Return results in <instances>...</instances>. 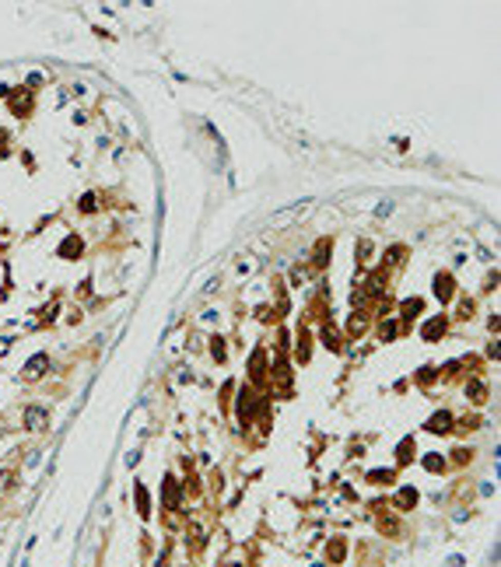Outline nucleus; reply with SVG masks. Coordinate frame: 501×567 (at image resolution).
Listing matches in <instances>:
<instances>
[{
  "mask_svg": "<svg viewBox=\"0 0 501 567\" xmlns=\"http://www.w3.org/2000/svg\"><path fill=\"white\" fill-rule=\"evenodd\" d=\"M441 466H445V462H441L438 455H424V470H431V473H441Z\"/></svg>",
  "mask_w": 501,
  "mask_h": 567,
  "instance_id": "nucleus-15",
  "label": "nucleus"
},
{
  "mask_svg": "<svg viewBox=\"0 0 501 567\" xmlns=\"http://www.w3.org/2000/svg\"><path fill=\"white\" fill-rule=\"evenodd\" d=\"M403 312H407V315L421 312V301H417V298H410V301H403Z\"/></svg>",
  "mask_w": 501,
  "mask_h": 567,
  "instance_id": "nucleus-21",
  "label": "nucleus"
},
{
  "mask_svg": "<svg viewBox=\"0 0 501 567\" xmlns=\"http://www.w3.org/2000/svg\"><path fill=\"white\" fill-rule=\"evenodd\" d=\"M46 368H49V357H46V354H35V357L25 364V372L28 375H46Z\"/></svg>",
  "mask_w": 501,
  "mask_h": 567,
  "instance_id": "nucleus-9",
  "label": "nucleus"
},
{
  "mask_svg": "<svg viewBox=\"0 0 501 567\" xmlns=\"http://www.w3.org/2000/svg\"><path fill=\"white\" fill-rule=\"evenodd\" d=\"M179 497H182V487L176 483V480H165V504H168V508H176V504H179Z\"/></svg>",
  "mask_w": 501,
  "mask_h": 567,
  "instance_id": "nucleus-7",
  "label": "nucleus"
},
{
  "mask_svg": "<svg viewBox=\"0 0 501 567\" xmlns=\"http://www.w3.org/2000/svg\"><path fill=\"white\" fill-rule=\"evenodd\" d=\"M431 378H435V375H431V368H421V372H417V382H421V385H428Z\"/></svg>",
  "mask_w": 501,
  "mask_h": 567,
  "instance_id": "nucleus-25",
  "label": "nucleus"
},
{
  "mask_svg": "<svg viewBox=\"0 0 501 567\" xmlns=\"http://www.w3.org/2000/svg\"><path fill=\"white\" fill-rule=\"evenodd\" d=\"M410 452H414V438H403V441H400V462L410 459Z\"/></svg>",
  "mask_w": 501,
  "mask_h": 567,
  "instance_id": "nucleus-17",
  "label": "nucleus"
},
{
  "mask_svg": "<svg viewBox=\"0 0 501 567\" xmlns=\"http://www.w3.org/2000/svg\"><path fill=\"white\" fill-rule=\"evenodd\" d=\"M445 326H449V319H445V315H435V319L421 329V336H424V340H438L441 333H445Z\"/></svg>",
  "mask_w": 501,
  "mask_h": 567,
  "instance_id": "nucleus-3",
  "label": "nucleus"
},
{
  "mask_svg": "<svg viewBox=\"0 0 501 567\" xmlns=\"http://www.w3.org/2000/svg\"><path fill=\"white\" fill-rule=\"evenodd\" d=\"M379 529L386 532V536H393V532H396V522H393V518H382V522H379Z\"/></svg>",
  "mask_w": 501,
  "mask_h": 567,
  "instance_id": "nucleus-23",
  "label": "nucleus"
},
{
  "mask_svg": "<svg viewBox=\"0 0 501 567\" xmlns=\"http://www.w3.org/2000/svg\"><path fill=\"white\" fill-rule=\"evenodd\" d=\"M368 480H375V483H386V480H393V473H389V470H375V473H368Z\"/></svg>",
  "mask_w": 501,
  "mask_h": 567,
  "instance_id": "nucleus-18",
  "label": "nucleus"
},
{
  "mask_svg": "<svg viewBox=\"0 0 501 567\" xmlns=\"http://www.w3.org/2000/svg\"><path fill=\"white\" fill-rule=\"evenodd\" d=\"M484 396H487V389H484L480 382H473V385H470V399H473V403H484Z\"/></svg>",
  "mask_w": 501,
  "mask_h": 567,
  "instance_id": "nucleus-16",
  "label": "nucleus"
},
{
  "mask_svg": "<svg viewBox=\"0 0 501 567\" xmlns=\"http://www.w3.org/2000/svg\"><path fill=\"white\" fill-rule=\"evenodd\" d=\"M322 343L330 347V350H340L343 343H340V336H337V329L333 326H322Z\"/></svg>",
  "mask_w": 501,
  "mask_h": 567,
  "instance_id": "nucleus-10",
  "label": "nucleus"
},
{
  "mask_svg": "<svg viewBox=\"0 0 501 567\" xmlns=\"http://www.w3.org/2000/svg\"><path fill=\"white\" fill-rule=\"evenodd\" d=\"M46 420H49V417H46L42 406H28V410H25V424H28L32 431H42L46 427Z\"/></svg>",
  "mask_w": 501,
  "mask_h": 567,
  "instance_id": "nucleus-4",
  "label": "nucleus"
},
{
  "mask_svg": "<svg viewBox=\"0 0 501 567\" xmlns=\"http://www.w3.org/2000/svg\"><path fill=\"white\" fill-rule=\"evenodd\" d=\"M343 553H347L343 539H333V543H330V560H333V564H340V560H343Z\"/></svg>",
  "mask_w": 501,
  "mask_h": 567,
  "instance_id": "nucleus-12",
  "label": "nucleus"
},
{
  "mask_svg": "<svg viewBox=\"0 0 501 567\" xmlns=\"http://www.w3.org/2000/svg\"><path fill=\"white\" fill-rule=\"evenodd\" d=\"M60 256H63V259H78V256H81V238L70 235V238L60 245Z\"/></svg>",
  "mask_w": 501,
  "mask_h": 567,
  "instance_id": "nucleus-8",
  "label": "nucleus"
},
{
  "mask_svg": "<svg viewBox=\"0 0 501 567\" xmlns=\"http://www.w3.org/2000/svg\"><path fill=\"white\" fill-rule=\"evenodd\" d=\"M81 210H84V214H88V210H95V196H91V193L81 196Z\"/></svg>",
  "mask_w": 501,
  "mask_h": 567,
  "instance_id": "nucleus-20",
  "label": "nucleus"
},
{
  "mask_svg": "<svg viewBox=\"0 0 501 567\" xmlns=\"http://www.w3.org/2000/svg\"><path fill=\"white\" fill-rule=\"evenodd\" d=\"M452 291H456V280H452V273H438V277H435V294H438L441 301H449V298H452Z\"/></svg>",
  "mask_w": 501,
  "mask_h": 567,
  "instance_id": "nucleus-1",
  "label": "nucleus"
},
{
  "mask_svg": "<svg viewBox=\"0 0 501 567\" xmlns=\"http://www.w3.org/2000/svg\"><path fill=\"white\" fill-rule=\"evenodd\" d=\"M249 375H253L256 382H260L263 375H266V357H263V350H256L253 357H249Z\"/></svg>",
  "mask_w": 501,
  "mask_h": 567,
  "instance_id": "nucleus-6",
  "label": "nucleus"
},
{
  "mask_svg": "<svg viewBox=\"0 0 501 567\" xmlns=\"http://www.w3.org/2000/svg\"><path fill=\"white\" fill-rule=\"evenodd\" d=\"M253 399H256V396H253L249 389L242 392V403H239V417H242V424H249V420H253V410H256V403H253Z\"/></svg>",
  "mask_w": 501,
  "mask_h": 567,
  "instance_id": "nucleus-5",
  "label": "nucleus"
},
{
  "mask_svg": "<svg viewBox=\"0 0 501 567\" xmlns=\"http://www.w3.org/2000/svg\"><path fill=\"white\" fill-rule=\"evenodd\" d=\"M449 427H452V413L449 410H438L431 420H428V431H431V434H445Z\"/></svg>",
  "mask_w": 501,
  "mask_h": 567,
  "instance_id": "nucleus-2",
  "label": "nucleus"
},
{
  "mask_svg": "<svg viewBox=\"0 0 501 567\" xmlns=\"http://www.w3.org/2000/svg\"><path fill=\"white\" fill-rule=\"evenodd\" d=\"M326 256H330V242H326V238H322L319 245H316V263H319V266H326V263H330V259H326Z\"/></svg>",
  "mask_w": 501,
  "mask_h": 567,
  "instance_id": "nucleus-13",
  "label": "nucleus"
},
{
  "mask_svg": "<svg viewBox=\"0 0 501 567\" xmlns=\"http://www.w3.org/2000/svg\"><path fill=\"white\" fill-rule=\"evenodd\" d=\"M214 361H224V340H214Z\"/></svg>",
  "mask_w": 501,
  "mask_h": 567,
  "instance_id": "nucleus-24",
  "label": "nucleus"
},
{
  "mask_svg": "<svg viewBox=\"0 0 501 567\" xmlns=\"http://www.w3.org/2000/svg\"><path fill=\"white\" fill-rule=\"evenodd\" d=\"M396 333H400V326H396V322H386V326H382V340H393Z\"/></svg>",
  "mask_w": 501,
  "mask_h": 567,
  "instance_id": "nucleus-19",
  "label": "nucleus"
},
{
  "mask_svg": "<svg viewBox=\"0 0 501 567\" xmlns=\"http://www.w3.org/2000/svg\"><path fill=\"white\" fill-rule=\"evenodd\" d=\"M361 329H364V315L354 312V319H351V333H361Z\"/></svg>",
  "mask_w": 501,
  "mask_h": 567,
  "instance_id": "nucleus-22",
  "label": "nucleus"
},
{
  "mask_svg": "<svg viewBox=\"0 0 501 567\" xmlns=\"http://www.w3.org/2000/svg\"><path fill=\"white\" fill-rule=\"evenodd\" d=\"M396 504H400V508H414V504H417V490H414V487H403L400 497H396Z\"/></svg>",
  "mask_w": 501,
  "mask_h": 567,
  "instance_id": "nucleus-11",
  "label": "nucleus"
},
{
  "mask_svg": "<svg viewBox=\"0 0 501 567\" xmlns=\"http://www.w3.org/2000/svg\"><path fill=\"white\" fill-rule=\"evenodd\" d=\"M133 501H137V511H141V515H147V490L137 487V490H133Z\"/></svg>",
  "mask_w": 501,
  "mask_h": 567,
  "instance_id": "nucleus-14",
  "label": "nucleus"
}]
</instances>
